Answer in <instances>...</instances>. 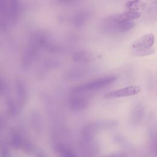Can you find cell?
<instances>
[{
	"mask_svg": "<svg viewBox=\"0 0 157 157\" xmlns=\"http://www.w3.org/2000/svg\"><path fill=\"white\" fill-rule=\"evenodd\" d=\"M93 59V54L86 50L78 51L73 55V60L79 63H87Z\"/></svg>",
	"mask_w": 157,
	"mask_h": 157,
	"instance_id": "obj_7",
	"label": "cell"
},
{
	"mask_svg": "<svg viewBox=\"0 0 157 157\" xmlns=\"http://www.w3.org/2000/svg\"><path fill=\"white\" fill-rule=\"evenodd\" d=\"M113 123L112 122L109 123V121H97L89 123L86 124L82 129V137L83 139H91L96 134L102 130L104 128L112 126Z\"/></svg>",
	"mask_w": 157,
	"mask_h": 157,
	"instance_id": "obj_2",
	"label": "cell"
},
{
	"mask_svg": "<svg viewBox=\"0 0 157 157\" xmlns=\"http://www.w3.org/2000/svg\"><path fill=\"white\" fill-rule=\"evenodd\" d=\"M89 102L88 95L83 94V93H73L69 99V105L72 110L79 111L85 109L88 105Z\"/></svg>",
	"mask_w": 157,
	"mask_h": 157,
	"instance_id": "obj_3",
	"label": "cell"
},
{
	"mask_svg": "<svg viewBox=\"0 0 157 157\" xmlns=\"http://www.w3.org/2000/svg\"><path fill=\"white\" fill-rule=\"evenodd\" d=\"M57 151L60 157H77L72 150L65 145H59Z\"/></svg>",
	"mask_w": 157,
	"mask_h": 157,
	"instance_id": "obj_9",
	"label": "cell"
},
{
	"mask_svg": "<svg viewBox=\"0 0 157 157\" xmlns=\"http://www.w3.org/2000/svg\"><path fill=\"white\" fill-rule=\"evenodd\" d=\"M17 96H18V102L20 105H22L26 99V91L25 89L22 84H18L17 85Z\"/></svg>",
	"mask_w": 157,
	"mask_h": 157,
	"instance_id": "obj_12",
	"label": "cell"
},
{
	"mask_svg": "<svg viewBox=\"0 0 157 157\" xmlns=\"http://www.w3.org/2000/svg\"><path fill=\"white\" fill-rule=\"evenodd\" d=\"M0 155L1 157H9V152L6 148H5L4 147H2L1 150L0 151Z\"/></svg>",
	"mask_w": 157,
	"mask_h": 157,
	"instance_id": "obj_17",
	"label": "cell"
},
{
	"mask_svg": "<svg viewBox=\"0 0 157 157\" xmlns=\"http://www.w3.org/2000/svg\"><path fill=\"white\" fill-rule=\"evenodd\" d=\"M117 79L115 76L102 77L87 83H85L74 87L72 89V93H84L91 90H97L108 86Z\"/></svg>",
	"mask_w": 157,
	"mask_h": 157,
	"instance_id": "obj_1",
	"label": "cell"
},
{
	"mask_svg": "<svg viewBox=\"0 0 157 157\" xmlns=\"http://www.w3.org/2000/svg\"><path fill=\"white\" fill-rule=\"evenodd\" d=\"M141 13L138 11H128L124 13H119L113 15L115 20L118 22H123L126 21H131L132 20L138 18L140 17Z\"/></svg>",
	"mask_w": 157,
	"mask_h": 157,
	"instance_id": "obj_6",
	"label": "cell"
},
{
	"mask_svg": "<svg viewBox=\"0 0 157 157\" xmlns=\"http://www.w3.org/2000/svg\"><path fill=\"white\" fill-rule=\"evenodd\" d=\"M155 42V37L153 34H146L139 39L134 41L131 45L132 48H145L152 47Z\"/></svg>",
	"mask_w": 157,
	"mask_h": 157,
	"instance_id": "obj_5",
	"label": "cell"
},
{
	"mask_svg": "<svg viewBox=\"0 0 157 157\" xmlns=\"http://www.w3.org/2000/svg\"><path fill=\"white\" fill-rule=\"evenodd\" d=\"M59 1L62 2H64V3H70L72 2L75 1V0H59Z\"/></svg>",
	"mask_w": 157,
	"mask_h": 157,
	"instance_id": "obj_20",
	"label": "cell"
},
{
	"mask_svg": "<svg viewBox=\"0 0 157 157\" xmlns=\"http://www.w3.org/2000/svg\"><path fill=\"white\" fill-rule=\"evenodd\" d=\"M142 6V2L140 0H132L126 2L124 6L129 11H137Z\"/></svg>",
	"mask_w": 157,
	"mask_h": 157,
	"instance_id": "obj_13",
	"label": "cell"
},
{
	"mask_svg": "<svg viewBox=\"0 0 157 157\" xmlns=\"http://www.w3.org/2000/svg\"><path fill=\"white\" fill-rule=\"evenodd\" d=\"M91 139H84V143L83 145V150L84 153L87 156H92L94 155V153H96V146L91 141Z\"/></svg>",
	"mask_w": 157,
	"mask_h": 157,
	"instance_id": "obj_8",
	"label": "cell"
},
{
	"mask_svg": "<svg viewBox=\"0 0 157 157\" xmlns=\"http://www.w3.org/2000/svg\"><path fill=\"white\" fill-rule=\"evenodd\" d=\"M132 53L137 56H142L149 55L153 54L155 52V48L153 47L145 48H137V49H132Z\"/></svg>",
	"mask_w": 157,
	"mask_h": 157,
	"instance_id": "obj_11",
	"label": "cell"
},
{
	"mask_svg": "<svg viewBox=\"0 0 157 157\" xmlns=\"http://www.w3.org/2000/svg\"><path fill=\"white\" fill-rule=\"evenodd\" d=\"M31 123L34 129L37 131L40 132V129L42 128V122L39 115L37 113H34L31 116Z\"/></svg>",
	"mask_w": 157,
	"mask_h": 157,
	"instance_id": "obj_14",
	"label": "cell"
},
{
	"mask_svg": "<svg viewBox=\"0 0 157 157\" xmlns=\"http://www.w3.org/2000/svg\"><path fill=\"white\" fill-rule=\"evenodd\" d=\"M88 16L86 14L82 13L79 15H78L77 17H75V20H74V23L75 25L77 26H80L83 25V23L86 20Z\"/></svg>",
	"mask_w": 157,
	"mask_h": 157,
	"instance_id": "obj_16",
	"label": "cell"
},
{
	"mask_svg": "<svg viewBox=\"0 0 157 157\" xmlns=\"http://www.w3.org/2000/svg\"><path fill=\"white\" fill-rule=\"evenodd\" d=\"M134 26V23L132 21H126L123 22L117 23L116 32L124 33L129 31Z\"/></svg>",
	"mask_w": 157,
	"mask_h": 157,
	"instance_id": "obj_10",
	"label": "cell"
},
{
	"mask_svg": "<svg viewBox=\"0 0 157 157\" xmlns=\"http://www.w3.org/2000/svg\"><path fill=\"white\" fill-rule=\"evenodd\" d=\"M37 157H47V156L45 155V153H44L43 151L42 152H39L37 155Z\"/></svg>",
	"mask_w": 157,
	"mask_h": 157,
	"instance_id": "obj_19",
	"label": "cell"
},
{
	"mask_svg": "<svg viewBox=\"0 0 157 157\" xmlns=\"http://www.w3.org/2000/svg\"><path fill=\"white\" fill-rule=\"evenodd\" d=\"M140 91V87L137 85H131L109 92L104 96V99H112L121 97L131 96L138 94Z\"/></svg>",
	"mask_w": 157,
	"mask_h": 157,
	"instance_id": "obj_4",
	"label": "cell"
},
{
	"mask_svg": "<svg viewBox=\"0 0 157 157\" xmlns=\"http://www.w3.org/2000/svg\"><path fill=\"white\" fill-rule=\"evenodd\" d=\"M102 157H127V156L125 154H123V153H114V154L104 156Z\"/></svg>",
	"mask_w": 157,
	"mask_h": 157,
	"instance_id": "obj_18",
	"label": "cell"
},
{
	"mask_svg": "<svg viewBox=\"0 0 157 157\" xmlns=\"http://www.w3.org/2000/svg\"><path fill=\"white\" fill-rule=\"evenodd\" d=\"M23 140L21 136L18 134H15L11 138V145L15 148L21 147L23 144Z\"/></svg>",
	"mask_w": 157,
	"mask_h": 157,
	"instance_id": "obj_15",
	"label": "cell"
}]
</instances>
